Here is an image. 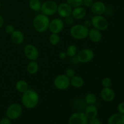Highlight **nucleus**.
<instances>
[{
	"mask_svg": "<svg viewBox=\"0 0 124 124\" xmlns=\"http://www.w3.org/2000/svg\"><path fill=\"white\" fill-rule=\"evenodd\" d=\"M85 115L88 119L94 118L98 116V110L95 105H87L84 110Z\"/></svg>",
	"mask_w": 124,
	"mask_h": 124,
	"instance_id": "18",
	"label": "nucleus"
},
{
	"mask_svg": "<svg viewBox=\"0 0 124 124\" xmlns=\"http://www.w3.org/2000/svg\"><path fill=\"white\" fill-rule=\"evenodd\" d=\"M108 124H124V115L115 113L108 119Z\"/></svg>",
	"mask_w": 124,
	"mask_h": 124,
	"instance_id": "19",
	"label": "nucleus"
},
{
	"mask_svg": "<svg viewBox=\"0 0 124 124\" xmlns=\"http://www.w3.org/2000/svg\"><path fill=\"white\" fill-rule=\"evenodd\" d=\"M86 15H87V11L85 7L82 6L73 8L71 16L74 18V19L81 20L85 17Z\"/></svg>",
	"mask_w": 124,
	"mask_h": 124,
	"instance_id": "16",
	"label": "nucleus"
},
{
	"mask_svg": "<svg viewBox=\"0 0 124 124\" xmlns=\"http://www.w3.org/2000/svg\"><path fill=\"white\" fill-rule=\"evenodd\" d=\"M93 2H94L93 0H83L82 6H84V7H91Z\"/></svg>",
	"mask_w": 124,
	"mask_h": 124,
	"instance_id": "33",
	"label": "nucleus"
},
{
	"mask_svg": "<svg viewBox=\"0 0 124 124\" xmlns=\"http://www.w3.org/2000/svg\"><path fill=\"white\" fill-rule=\"evenodd\" d=\"M91 10L94 15H103L106 12V6L103 2L98 1L93 2Z\"/></svg>",
	"mask_w": 124,
	"mask_h": 124,
	"instance_id": "13",
	"label": "nucleus"
},
{
	"mask_svg": "<svg viewBox=\"0 0 124 124\" xmlns=\"http://www.w3.org/2000/svg\"><path fill=\"white\" fill-rule=\"evenodd\" d=\"M64 22L61 18H56L50 21L48 30L52 33L59 34L64 28Z\"/></svg>",
	"mask_w": 124,
	"mask_h": 124,
	"instance_id": "11",
	"label": "nucleus"
},
{
	"mask_svg": "<svg viewBox=\"0 0 124 124\" xmlns=\"http://www.w3.org/2000/svg\"><path fill=\"white\" fill-rule=\"evenodd\" d=\"M84 101L87 105H94L97 102L96 96L93 93H88L85 96Z\"/></svg>",
	"mask_w": 124,
	"mask_h": 124,
	"instance_id": "24",
	"label": "nucleus"
},
{
	"mask_svg": "<svg viewBox=\"0 0 124 124\" xmlns=\"http://www.w3.org/2000/svg\"><path fill=\"white\" fill-rule=\"evenodd\" d=\"M112 80L108 77L104 78L102 81V85L104 88H110L112 86Z\"/></svg>",
	"mask_w": 124,
	"mask_h": 124,
	"instance_id": "28",
	"label": "nucleus"
},
{
	"mask_svg": "<svg viewBox=\"0 0 124 124\" xmlns=\"http://www.w3.org/2000/svg\"><path fill=\"white\" fill-rule=\"evenodd\" d=\"M39 101V94L35 90L29 88L24 93L21 98L22 105L27 109L35 108Z\"/></svg>",
	"mask_w": 124,
	"mask_h": 124,
	"instance_id": "1",
	"label": "nucleus"
},
{
	"mask_svg": "<svg viewBox=\"0 0 124 124\" xmlns=\"http://www.w3.org/2000/svg\"><path fill=\"white\" fill-rule=\"evenodd\" d=\"M73 8L67 2H62L58 5L57 13L62 18L71 16Z\"/></svg>",
	"mask_w": 124,
	"mask_h": 124,
	"instance_id": "12",
	"label": "nucleus"
},
{
	"mask_svg": "<svg viewBox=\"0 0 124 124\" xmlns=\"http://www.w3.org/2000/svg\"><path fill=\"white\" fill-rule=\"evenodd\" d=\"M101 96L103 101L107 102H110L115 99V93L111 87L103 88L101 91Z\"/></svg>",
	"mask_w": 124,
	"mask_h": 124,
	"instance_id": "14",
	"label": "nucleus"
},
{
	"mask_svg": "<svg viewBox=\"0 0 124 124\" xmlns=\"http://www.w3.org/2000/svg\"><path fill=\"white\" fill-rule=\"evenodd\" d=\"M88 37L92 42L94 43H98L101 41L102 38V34L101 31L94 27H92L89 29L88 30Z\"/></svg>",
	"mask_w": 124,
	"mask_h": 124,
	"instance_id": "15",
	"label": "nucleus"
},
{
	"mask_svg": "<svg viewBox=\"0 0 124 124\" xmlns=\"http://www.w3.org/2000/svg\"><path fill=\"white\" fill-rule=\"evenodd\" d=\"M67 53L65 52H61L59 53V58L61 59H65L67 58Z\"/></svg>",
	"mask_w": 124,
	"mask_h": 124,
	"instance_id": "37",
	"label": "nucleus"
},
{
	"mask_svg": "<svg viewBox=\"0 0 124 124\" xmlns=\"http://www.w3.org/2000/svg\"><path fill=\"white\" fill-rule=\"evenodd\" d=\"M84 84V81L81 76L75 75L70 78V85L75 88H80Z\"/></svg>",
	"mask_w": 124,
	"mask_h": 124,
	"instance_id": "20",
	"label": "nucleus"
},
{
	"mask_svg": "<svg viewBox=\"0 0 124 124\" xmlns=\"http://www.w3.org/2000/svg\"><path fill=\"white\" fill-rule=\"evenodd\" d=\"M15 88L18 92L21 93H24V92H26L29 88V84L27 82L25 81V80L21 79L19 80L16 82L15 84Z\"/></svg>",
	"mask_w": 124,
	"mask_h": 124,
	"instance_id": "21",
	"label": "nucleus"
},
{
	"mask_svg": "<svg viewBox=\"0 0 124 124\" xmlns=\"http://www.w3.org/2000/svg\"><path fill=\"white\" fill-rule=\"evenodd\" d=\"M11 121L12 120L7 117H4L0 120V124H12Z\"/></svg>",
	"mask_w": 124,
	"mask_h": 124,
	"instance_id": "35",
	"label": "nucleus"
},
{
	"mask_svg": "<svg viewBox=\"0 0 124 124\" xmlns=\"http://www.w3.org/2000/svg\"><path fill=\"white\" fill-rule=\"evenodd\" d=\"M117 109L119 113L124 115V102H122L118 104Z\"/></svg>",
	"mask_w": 124,
	"mask_h": 124,
	"instance_id": "34",
	"label": "nucleus"
},
{
	"mask_svg": "<svg viewBox=\"0 0 124 124\" xmlns=\"http://www.w3.org/2000/svg\"><path fill=\"white\" fill-rule=\"evenodd\" d=\"M64 24H67V25H71L74 23V18L71 16L66 17L64 18Z\"/></svg>",
	"mask_w": 124,
	"mask_h": 124,
	"instance_id": "31",
	"label": "nucleus"
},
{
	"mask_svg": "<svg viewBox=\"0 0 124 124\" xmlns=\"http://www.w3.org/2000/svg\"><path fill=\"white\" fill-rule=\"evenodd\" d=\"M67 56L70 58H72L76 56L78 53V48L75 44H71L69 46L67 49Z\"/></svg>",
	"mask_w": 124,
	"mask_h": 124,
	"instance_id": "25",
	"label": "nucleus"
},
{
	"mask_svg": "<svg viewBox=\"0 0 124 124\" xmlns=\"http://www.w3.org/2000/svg\"><path fill=\"white\" fill-rule=\"evenodd\" d=\"M24 53L30 61H36L39 58V51L34 45L28 44L24 47Z\"/></svg>",
	"mask_w": 124,
	"mask_h": 124,
	"instance_id": "10",
	"label": "nucleus"
},
{
	"mask_svg": "<svg viewBox=\"0 0 124 124\" xmlns=\"http://www.w3.org/2000/svg\"><path fill=\"white\" fill-rule=\"evenodd\" d=\"M50 19L48 16L40 13L34 17L33 19V26L38 33H44L48 29Z\"/></svg>",
	"mask_w": 124,
	"mask_h": 124,
	"instance_id": "2",
	"label": "nucleus"
},
{
	"mask_svg": "<svg viewBox=\"0 0 124 124\" xmlns=\"http://www.w3.org/2000/svg\"><path fill=\"white\" fill-rule=\"evenodd\" d=\"M1 2H0V9H1Z\"/></svg>",
	"mask_w": 124,
	"mask_h": 124,
	"instance_id": "39",
	"label": "nucleus"
},
{
	"mask_svg": "<svg viewBox=\"0 0 124 124\" xmlns=\"http://www.w3.org/2000/svg\"><path fill=\"white\" fill-rule=\"evenodd\" d=\"M92 27L100 31H104L108 27L107 19L102 15H94L91 19Z\"/></svg>",
	"mask_w": 124,
	"mask_h": 124,
	"instance_id": "7",
	"label": "nucleus"
},
{
	"mask_svg": "<svg viewBox=\"0 0 124 124\" xmlns=\"http://www.w3.org/2000/svg\"><path fill=\"white\" fill-rule=\"evenodd\" d=\"M11 40L13 44L16 45H20L24 42V35L22 31L19 30H15L12 34Z\"/></svg>",
	"mask_w": 124,
	"mask_h": 124,
	"instance_id": "17",
	"label": "nucleus"
},
{
	"mask_svg": "<svg viewBox=\"0 0 124 124\" xmlns=\"http://www.w3.org/2000/svg\"><path fill=\"white\" fill-rule=\"evenodd\" d=\"M53 84L55 88L59 90H65L71 86L70 79L65 74H61L56 76L53 81Z\"/></svg>",
	"mask_w": 124,
	"mask_h": 124,
	"instance_id": "6",
	"label": "nucleus"
},
{
	"mask_svg": "<svg viewBox=\"0 0 124 124\" xmlns=\"http://www.w3.org/2000/svg\"><path fill=\"white\" fill-rule=\"evenodd\" d=\"M39 70V64L36 61H30L27 66V71L30 75H35Z\"/></svg>",
	"mask_w": 124,
	"mask_h": 124,
	"instance_id": "22",
	"label": "nucleus"
},
{
	"mask_svg": "<svg viewBox=\"0 0 124 124\" xmlns=\"http://www.w3.org/2000/svg\"><path fill=\"white\" fill-rule=\"evenodd\" d=\"M94 57V52L90 48H84L76 54V58L79 63L86 64L92 61Z\"/></svg>",
	"mask_w": 124,
	"mask_h": 124,
	"instance_id": "8",
	"label": "nucleus"
},
{
	"mask_svg": "<svg viewBox=\"0 0 124 124\" xmlns=\"http://www.w3.org/2000/svg\"><path fill=\"white\" fill-rule=\"evenodd\" d=\"M83 24L86 27L88 28V29H90L91 27L92 26V21H91V20H90V19H86V20H85Z\"/></svg>",
	"mask_w": 124,
	"mask_h": 124,
	"instance_id": "36",
	"label": "nucleus"
},
{
	"mask_svg": "<svg viewBox=\"0 0 124 124\" xmlns=\"http://www.w3.org/2000/svg\"><path fill=\"white\" fill-rule=\"evenodd\" d=\"M4 24V19L3 17L0 15V29L2 27Z\"/></svg>",
	"mask_w": 124,
	"mask_h": 124,
	"instance_id": "38",
	"label": "nucleus"
},
{
	"mask_svg": "<svg viewBox=\"0 0 124 124\" xmlns=\"http://www.w3.org/2000/svg\"><path fill=\"white\" fill-rule=\"evenodd\" d=\"M88 124H102V121L98 117H94V118L88 119Z\"/></svg>",
	"mask_w": 124,
	"mask_h": 124,
	"instance_id": "32",
	"label": "nucleus"
},
{
	"mask_svg": "<svg viewBox=\"0 0 124 124\" xmlns=\"http://www.w3.org/2000/svg\"><path fill=\"white\" fill-rule=\"evenodd\" d=\"M6 117L10 120H16L21 116L23 114V107L18 103L11 104L6 110Z\"/></svg>",
	"mask_w": 124,
	"mask_h": 124,
	"instance_id": "4",
	"label": "nucleus"
},
{
	"mask_svg": "<svg viewBox=\"0 0 124 124\" xmlns=\"http://www.w3.org/2000/svg\"><path fill=\"white\" fill-rule=\"evenodd\" d=\"M50 44L53 46H57L60 42V36L59 34L57 33H51L48 38Z\"/></svg>",
	"mask_w": 124,
	"mask_h": 124,
	"instance_id": "26",
	"label": "nucleus"
},
{
	"mask_svg": "<svg viewBox=\"0 0 124 124\" xmlns=\"http://www.w3.org/2000/svg\"><path fill=\"white\" fill-rule=\"evenodd\" d=\"M42 6V3L40 0H30L29 2V6L31 10L34 12L40 11Z\"/></svg>",
	"mask_w": 124,
	"mask_h": 124,
	"instance_id": "23",
	"label": "nucleus"
},
{
	"mask_svg": "<svg viewBox=\"0 0 124 124\" xmlns=\"http://www.w3.org/2000/svg\"><path fill=\"white\" fill-rule=\"evenodd\" d=\"M15 30V27L12 24H7L5 27V31L6 33L8 34V35H11Z\"/></svg>",
	"mask_w": 124,
	"mask_h": 124,
	"instance_id": "30",
	"label": "nucleus"
},
{
	"mask_svg": "<svg viewBox=\"0 0 124 124\" xmlns=\"http://www.w3.org/2000/svg\"><path fill=\"white\" fill-rule=\"evenodd\" d=\"M67 3L69 4L72 8L82 6L83 0H66Z\"/></svg>",
	"mask_w": 124,
	"mask_h": 124,
	"instance_id": "27",
	"label": "nucleus"
},
{
	"mask_svg": "<svg viewBox=\"0 0 124 124\" xmlns=\"http://www.w3.org/2000/svg\"><path fill=\"white\" fill-rule=\"evenodd\" d=\"M65 75L70 79L76 75V72H75V70L73 69H72V68H69V69H67L65 70Z\"/></svg>",
	"mask_w": 124,
	"mask_h": 124,
	"instance_id": "29",
	"label": "nucleus"
},
{
	"mask_svg": "<svg viewBox=\"0 0 124 124\" xmlns=\"http://www.w3.org/2000/svg\"><path fill=\"white\" fill-rule=\"evenodd\" d=\"M89 29L84 24H78L73 25L70 30L71 37L76 40H82L88 37Z\"/></svg>",
	"mask_w": 124,
	"mask_h": 124,
	"instance_id": "3",
	"label": "nucleus"
},
{
	"mask_svg": "<svg viewBox=\"0 0 124 124\" xmlns=\"http://www.w3.org/2000/svg\"><path fill=\"white\" fill-rule=\"evenodd\" d=\"M58 4L53 0H47L42 4L40 11L41 13L50 16L57 13Z\"/></svg>",
	"mask_w": 124,
	"mask_h": 124,
	"instance_id": "5",
	"label": "nucleus"
},
{
	"mask_svg": "<svg viewBox=\"0 0 124 124\" xmlns=\"http://www.w3.org/2000/svg\"><path fill=\"white\" fill-rule=\"evenodd\" d=\"M88 119L82 111L74 113L69 119V124H88Z\"/></svg>",
	"mask_w": 124,
	"mask_h": 124,
	"instance_id": "9",
	"label": "nucleus"
}]
</instances>
